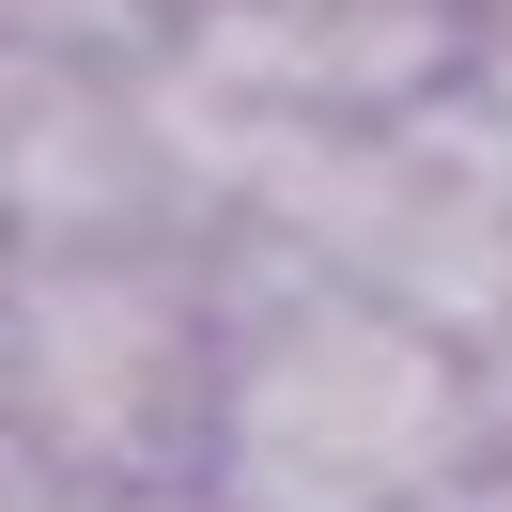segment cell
Here are the masks:
<instances>
[{"instance_id":"obj_1","label":"cell","mask_w":512,"mask_h":512,"mask_svg":"<svg viewBox=\"0 0 512 512\" xmlns=\"http://www.w3.org/2000/svg\"><path fill=\"white\" fill-rule=\"evenodd\" d=\"M481 435H497L481 342H450V326L388 311L357 280H280L264 311H233L202 497H233V512H450L481 481Z\"/></svg>"},{"instance_id":"obj_2","label":"cell","mask_w":512,"mask_h":512,"mask_svg":"<svg viewBox=\"0 0 512 512\" xmlns=\"http://www.w3.org/2000/svg\"><path fill=\"white\" fill-rule=\"evenodd\" d=\"M218 357H233V295L187 249H32L16 264V450L32 497L156 466H202L218 435Z\"/></svg>"}]
</instances>
